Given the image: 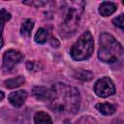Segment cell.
Masks as SVG:
<instances>
[{
  "instance_id": "1",
  "label": "cell",
  "mask_w": 124,
  "mask_h": 124,
  "mask_svg": "<svg viewBox=\"0 0 124 124\" xmlns=\"http://www.w3.org/2000/svg\"><path fill=\"white\" fill-rule=\"evenodd\" d=\"M51 90L50 108L52 110L67 113H75L78 110L80 98L75 87L65 83H56Z\"/></svg>"
},
{
  "instance_id": "2",
  "label": "cell",
  "mask_w": 124,
  "mask_h": 124,
  "mask_svg": "<svg viewBox=\"0 0 124 124\" xmlns=\"http://www.w3.org/2000/svg\"><path fill=\"white\" fill-rule=\"evenodd\" d=\"M100 48L98 57L105 63L118 62L123 57V47L116 39L108 33H103L100 36Z\"/></svg>"
},
{
  "instance_id": "3",
  "label": "cell",
  "mask_w": 124,
  "mask_h": 124,
  "mask_svg": "<svg viewBox=\"0 0 124 124\" xmlns=\"http://www.w3.org/2000/svg\"><path fill=\"white\" fill-rule=\"evenodd\" d=\"M84 2L82 1H72L66 3L64 7L62 23H61V35L69 36L75 33L78 26V21L83 11Z\"/></svg>"
},
{
  "instance_id": "4",
  "label": "cell",
  "mask_w": 124,
  "mask_h": 124,
  "mask_svg": "<svg viewBox=\"0 0 124 124\" xmlns=\"http://www.w3.org/2000/svg\"><path fill=\"white\" fill-rule=\"evenodd\" d=\"M93 49H94L93 37L89 31H85L73 45L70 54L73 59L77 61H81L89 58L93 52Z\"/></svg>"
},
{
  "instance_id": "5",
  "label": "cell",
  "mask_w": 124,
  "mask_h": 124,
  "mask_svg": "<svg viewBox=\"0 0 124 124\" xmlns=\"http://www.w3.org/2000/svg\"><path fill=\"white\" fill-rule=\"evenodd\" d=\"M94 91L99 97L107 98V97L114 94L115 86L109 78L105 77V78H102L97 80V82L95 83V86H94Z\"/></svg>"
},
{
  "instance_id": "6",
  "label": "cell",
  "mask_w": 124,
  "mask_h": 124,
  "mask_svg": "<svg viewBox=\"0 0 124 124\" xmlns=\"http://www.w3.org/2000/svg\"><path fill=\"white\" fill-rule=\"evenodd\" d=\"M23 59V54L17 50L10 49L5 52L3 56V70L4 72H11L16 65Z\"/></svg>"
},
{
  "instance_id": "7",
  "label": "cell",
  "mask_w": 124,
  "mask_h": 124,
  "mask_svg": "<svg viewBox=\"0 0 124 124\" xmlns=\"http://www.w3.org/2000/svg\"><path fill=\"white\" fill-rule=\"evenodd\" d=\"M26 98H27V93L24 90H19V91L12 92L8 96L9 102L15 108H20L23 105V103L25 102Z\"/></svg>"
},
{
  "instance_id": "8",
  "label": "cell",
  "mask_w": 124,
  "mask_h": 124,
  "mask_svg": "<svg viewBox=\"0 0 124 124\" xmlns=\"http://www.w3.org/2000/svg\"><path fill=\"white\" fill-rule=\"evenodd\" d=\"M32 93L39 101H50L52 97V90L44 86H35L32 90Z\"/></svg>"
},
{
  "instance_id": "9",
  "label": "cell",
  "mask_w": 124,
  "mask_h": 124,
  "mask_svg": "<svg viewBox=\"0 0 124 124\" xmlns=\"http://www.w3.org/2000/svg\"><path fill=\"white\" fill-rule=\"evenodd\" d=\"M117 9V6L113 2H103L99 7V13L103 16H108L112 15Z\"/></svg>"
},
{
  "instance_id": "10",
  "label": "cell",
  "mask_w": 124,
  "mask_h": 124,
  "mask_svg": "<svg viewBox=\"0 0 124 124\" xmlns=\"http://www.w3.org/2000/svg\"><path fill=\"white\" fill-rule=\"evenodd\" d=\"M96 108L103 114L105 115H109V114H113L116 111V108L115 106L108 104V103H102V104H97L96 105Z\"/></svg>"
},
{
  "instance_id": "11",
  "label": "cell",
  "mask_w": 124,
  "mask_h": 124,
  "mask_svg": "<svg viewBox=\"0 0 124 124\" xmlns=\"http://www.w3.org/2000/svg\"><path fill=\"white\" fill-rule=\"evenodd\" d=\"M34 123L35 124H52V120L46 112L39 111L34 115Z\"/></svg>"
},
{
  "instance_id": "12",
  "label": "cell",
  "mask_w": 124,
  "mask_h": 124,
  "mask_svg": "<svg viewBox=\"0 0 124 124\" xmlns=\"http://www.w3.org/2000/svg\"><path fill=\"white\" fill-rule=\"evenodd\" d=\"M34 27V21L30 18L25 19L22 24H21V28H20V34L23 37H29L31 35L32 29Z\"/></svg>"
},
{
  "instance_id": "13",
  "label": "cell",
  "mask_w": 124,
  "mask_h": 124,
  "mask_svg": "<svg viewBox=\"0 0 124 124\" xmlns=\"http://www.w3.org/2000/svg\"><path fill=\"white\" fill-rule=\"evenodd\" d=\"M24 81H25L24 77L18 76V77H16V78H10V79L5 80L4 84L6 85L7 88L13 89V88H16V87L20 86L22 83H24Z\"/></svg>"
},
{
  "instance_id": "14",
  "label": "cell",
  "mask_w": 124,
  "mask_h": 124,
  "mask_svg": "<svg viewBox=\"0 0 124 124\" xmlns=\"http://www.w3.org/2000/svg\"><path fill=\"white\" fill-rule=\"evenodd\" d=\"M74 77L78 79H80V80H90L92 78H93V74L89 71H86V70H77L75 71L74 73Z\"/></svg>"
},
{
  "instance_id": "15",
  "label": "cell",
  "mask_w": 124,
  "mask_h": 124,
  "mask_svg": "<svg viewBox=\"0 0 124 124\" xmlns=\"http://www.w3.org/2000/svg\"><path fill=\"white\" fill-rule=\"evenodd\" d=\"M47 40V31L44 28H40L35 35V42L38 44H44Z\"/></svg>"
},
{
  "instance_id": "16",
  "label": "cell",
  "mask_w": 124,
  "mask_h": 124,
  "mask_svg": "<svg viewBox=\"0 0 124 124\" xmlns=\"http://www.w3.org/2000/svg\"><path fill=\"white\" fill-rule=\"evenodd\" d=\"M10 19H11V14L8 13L5 9H1L0 10V34L3 31V27H4L5 22H7Z\"/></svg>"
},
{
  "instance_id": "17",
  "label": "cell",
  "mask_w": 124,
  "mask_h": 124,
  "mask_svg": "<svg viewBox=\"0 0 124 124\" xmlns=\"http://www.w3.org/2000/svg\"><path fill=\"white\" fill-rule=\"evenodd\" d=\"M112 22H113V24L115 25V26H117V27H119L121 30H123V15H119L117 17H115V18H113V20H112Z\"/></svg>"
},
{
  "instance_id": "18",
  "label": "cell",
  "mask_w": 124,
  "mask_h": 124,
  "mask_svg": "<svg viewBox=\"0 0 124 124\" xmlns=\"http://www.w3.org/2000/svg\"><path fill=\"white\" fill-rule=\"evenodd\" d=\"M26 66H27V68H28V70H31V69H32V63H31L30 61H28V62H27V64H26Z\"/></svg>"
},
{
  "instance_id": "19",
  "label": "cell",
  "mask_w": 124,
  "mask_h": 124,
  "mask_svg": "<svg viewBox=\"0 0 124 124\" xmlns=\"http://www.w3.org/2000/svg\"><path fill=\"white\" fill-rule=\"evenodd\" d=\"M3 43H4V42H3V38H2V35L0 34V49H1V47L3 46Z\"/></svg>"
},
{
  "instance_id": "20",
  "label": "cell",
  "mask_w": 124,
  "mask_h": 124,
  "mask_svg": "<svg viewBox=\"0 0 124 124\" xmlns=\"http://www.w3.org/2000/svg\"><path fill=\"white\" fill-rule=\"evenodd\" d=\"M4 96H5L4 93H3L2 91H0V101H2V100L4 99Z\"/></svg>"
}]
</instances>
